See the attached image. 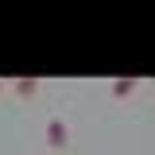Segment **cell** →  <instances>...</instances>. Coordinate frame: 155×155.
Here are the masks:
<instances>
[{"mask_svg": "<svg viewBox=\"0 0 155 155\" xmlns=\"http://www.w3.org/2000/svg\"><path fill=\"white\" fill-rule=\"evenodd\" d=\"M47 143L51 147H66V124L62 120H51L47 124Z\"/></svg>", "mask_w": 155, "mask_h": 155, "instance_id": "6da1fadb", "label": "cell"}, {"mask_svg": "<svg viewBox=\"0 0 155 155\" xmlns=\"http://www.w3.org/2000/svg\"><path fill=\"white\" fill-rule=\"evenodd\" d=\"M136 89V78H116L113 81V97H128Z\"/></svg>", "mask_w": 155, "mask_h": 155, "instance_id": "7a4b0ae2", "label": "cell"}, {"mask_svg": "<svg viewBox=\"0 0 155 155\" xmlns=\"http://www.w3.org/2000/svg\"><path fill=\"white\" fill-rule=\"evenodd\" d=\"M16 89H19L23 97H31V93L39 89V78H31V74H27V78H16Z\"/></svg>", "mask_w": 155, "mask_h": 155, "instance_id": "3957f363", "label": "cell"}]
</instances>
